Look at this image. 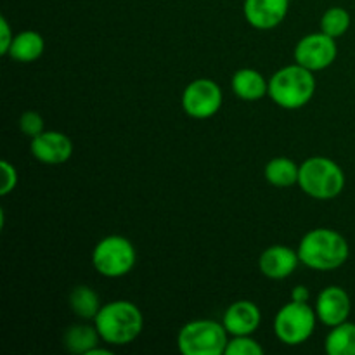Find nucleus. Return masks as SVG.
Here are the masks:
<instances>
[{"label":"nucleus","instance_id":"27","mask_svg":"<svg viewBox=\"0 0 355 355\" xmlns=\"http://www.w3.org/2000/svg\"><path fill=\"white\" fill-rule=\"evenodd\" d=\"M87 355H113V352H110L107 349H99V347H96V349L90 350Z\"/></svg>","mask_w":355,"mask_h":355},{"label":"nucleus","instance_id":"3","mask_svg":"<svg viewBox=\"0 0 355 355\" xmlns=\"http://www.w3.org/2000/svg\"><path fill=\"white\" fill-rule=\"evenodd\" d=\"M314 92V71L300 64L284 66L269 80V97L283 110H300L307 106Z\"/></svg>","mask_w":355,"mask_h":355},{"label":"nucleus","instance_id":"10","mask_svg":"<svg viewBox=\"0 0 355 355\" xmlns=\"http://www.w3.org/2000/svg\"><path fill=\"white\" fill-rule=\"evenodd\" d=\"M31 155L44 165H62L73 155V142L62 132L44 130L31 139Z\"/></svg>","mask_w":355,"mask_h":355},{"label":"nucleus","instance_id":"13","mask_svg":"<svg viewBox=\"0 0 355 355\" xmlns=\"http://www.w3.org/2000/svg\"><path fill=\"white\" fill-rule=\"evenodd\" d=\"M300 263L298 252L284 245H274L263 250L259 259V269L269 279H286Z\"/></svg>","mask_w":355,"mask_h":355},{"label":"nucleus","instance_id":"1","mask_svg":"<svg viewBox=\"0 0 355 355\" xmlns=\"http://www.w3.org/2000/svg\"><path fill=\"white\" fill-rule=\"evenodd\" d=\"M94 324L104 343L123 347L139 338L144 329V318L141 309L132 302L114 300L101 307Z\"/></svg>","mask_w":355,"mask_h":355},{"label":"nucleus","instance_id":"7","mask_svg":"<svg viewBox=\"0 0 355 355\" xmlns=\"http://www.w3.org/2000/svg\"><path fill=\"white\" fill-rule=\"evenodd\" d=\"M318 322L315 309L309 304L293 302L281 307L274 319V333L284 345L297 347L312 336Z\"/></svg>","mask_w":355,"mask_h":355},{"label":"nucleus","instance_id":"25","mask_svg":"<svg viewBox=\"0 0 355 355\" xmlns=\"http://www.w3.org/2000/svg\"><path fill=\"white\" fill-rule=\"evenodd\" d=\"M14 42V35L10 31L9 23H7L6 17H0V54L7 55L10 51V45Z\"/></svg>","mask_w":355,"mask_h":355},{"label":"nucleus","instance_id":"15","mask_svg":"<svg viewBox=\"0 0 355 355\" xmlns=\"http://www.w3.org/2000/svg\"><path fill=\"white\" fill-rule=\"evenodd\" d=\"M232 92L243 101H259L269 96V82L257 69L243 68L232 75Z\"/></svg>","mask_w":355,"mask_h":355},{"label":"nucleus","instance_id":"5","mask_svg":"<svg viewBox=\"0 0 355 355\" xmlns=\"http://www.w3.org/2000/svg\"><path fill=\"white\" fill-rule=\"evenodd\" d=\"M227 335L222 322L198 319L182 326L177 345L184 355H222L229 342Z\"/></svg>","mask_w":355,"mask_h":355},{"label":"nucleus","instance_id":"8","mask_svg":"<svg viewBox=\"0 0 355 355\" xmlns=\"http://www.w3.org/2000/svg\"><path fill=\"white\" fill-rule=\"evenodd\" d=\"M222 90L214 80L198 78L191 82L182 92V107L187 116L194 120H207L215 116L222 107Z\"/></svg>","mask_w":355,"mask_h":355},{"label":"nucleus","instance_id":"9","mask_svg":"<svg viewBox=\"0 0 355 355\" xmlns=\"http://www.w3.org/2000/svg\"><path fill=\"white\" fill-rule=\"evenodd\" d=\"M336 38L326 33H311L302 38L295 47V61L297 64L311 69V71H322L335 62L338 47Z\"/></svg>","mask_w":355,"mask_h":355},{"label":"nucleus","instance_id":"2","mask_svg":"<svg viewBox=\"0 0 355 355\" xmlns=\"http://www.w3.org/2000/svg\"><path fill=\"white\" fill-rule=\"evenodd\" d=\"M297 252L300 262L309 269L335 270L349 260L350 246L338 231L319 227L302 238Z\"/></svg>","mask_w":355,"mask_h":355},{"label":"nucleus","instance_id":"24","mask_svg":"<svg viewBox=\"0 0 355 355\" xmlns=\"http://www.w3.org/2000/svg\"><path fill=\"white\" fill-rule=\"evenodd\" d=\"M0 170H2V186H0V196H7L12 193L17 186V170L12 163L7 159L0 162Z\"/></svg>","mask_w":355,"mask_h":355},{"label":"nucleus","instance_id":"17","mask_svg":"<svg viewBox=\"0 0 355 355\" xmlns=\"http://www.w3.org/2000/svg\"><path fill=\"white\" fill-rule=\"evenodd\" d=\"M101 335L97 331L96 324H75L66 329L62 336V343L68 352L76 355H87L92 349L99 345Z\"/></svg>","mask_w":355,"mask_h":355},{"label":"nucleus","instance_id":"16","mask_svg":"<svg viewBox=\"0 0 355 355\" xmlns=\"http://www.w3.org/2000/svg\"><path fill=\"white\" fill-rule=\"evenodd\" d=\"M45 40L38 31L26 30L21 31L14 37L12 45H10L9 58L17 62H33L44 54Z\"/></svg>","mask_w":355,"mask_h":355},{"label":"nucleus","instance_id":"6","mask_svg":"<svg viewBox=\"0 0 355 355\" xmlns=\"http://www.w3.org/2000/svg\"><path fill=\"white\" fill-rule=\"evenodd\" d=\"M137 262V253L130 239L123 236H107L101 239L92 252V266L101 276L118 279L134 269Z\"/></svg>","mask_w":355,"mask_h":355},{"label":"nucleus","instance_id":"11","mask_svg":"<svg viewBox=\"0 0 355 355\" xmlns=\"http://www.w3.org/2000/svg\"><path fill=\"white\" fill-rule=\"evenodd\" d=\"M352 302L349 293L340 286H328L319 293L315 300V314L322 324L335 328L349 319Z\"/></svg>","mask_w":355,"mask_h":355},{"label":"nucleus","instance_id":"4","mask_svg":"<svg viewBox=\"0 0 355 355\" xmlns=\"http://www.w3.org/2000/svg\"><path fill=\"white\" fill-rule=\"evenodd\" d=\"M298 186L315 200H333L345 187V173L331 158L312 156L300 165Z\"/></svg>","mask_w":355,"mask_h":355},{"label":"nucleus","instance_id":"19","mask_svg":"<svg viewBox=\"0 0 355 355\" xmlns=\"http://www.w3.org/2000/svg\"><path fill=\"white\" fill-rule=\"evenodd\" d=\"M324 350L328 355H355V324L342 322L331 328L324 342Z\"/></svg>","mask_w":355,"mask_h":355},{"label":"nucleus","instance_id":"23","mask_svg":"<svg viewBox=\"0 0 355 355\" xmlns=\"http://www.w3.org/2000/svg\"><path fill=\"white\" fill-rule=\"evenodd\" d=\"M19 128L26 137H37L44 132V118L37 111H24L19 118Z\"/></svg>","mask_w":355,"mask_h":355},{"label":"nucleus","instance_id":"14","mask_svg":"<svg viewBox=\"0 0 355 355\" xmlns=\"http://www.w3.org/2000/svg\"><path fill=\"white\" fill-rule=\"evenodd\" d=\"M260 321H262V314L253 302L238 300L227 307L222 324L225 326L231 336H246L253 335L259 329Z\"/></svg>","mask_w":355,"mask_h":355},{"label":"nucleus","instance_id":"12","mask_svg":"<svg viewBox=\"0 0 355 355\" xmlns=\"http://www.w3.org/2000/svg\"><path fill=\"white\" fill-rule=\"evenodd\" d=\"M290 9V0H245L243 12L250 26L272 30L279 26Z\"/></svg>","mask_w":355,"mask_h":355},{"label":"nucleus","instance_id":"20","mask_svg":"<svg viewBox=\"0 0 355 355\" xmlns=\"http://www.w3.org/2000/svg\"><path fill=\"white\" fill-rule=\"evenodd\" d=\"M69 307L85 321H94L101 311L99 295L90 286H75L69 293Z\"/></svg>","mask_w":355,"mask_h":355},{"label":"nucleus","instance_id":"26","mask_svg":"<svg viewBox=\"0 0 355 355\" xmlns=\"http://www.w3.org/2000/svg\"><path fill=\"white\" fill-rule=\"evenodd\" d=\"M309 298H311V291L307 290L305 286H295L291 290V300L293 302H302V304H307Z\"/></svg>","mask_w":355,"mask_h":355},{"label":"nucleus","instance_id":"21","mask_svg":"<svg viewBox=\"0 0 355 355\" xmlns=\"http://www.w3.org/2000/svg\"><path fill=\"white\" fill-rule=\"evenodd\" d=\"M350 28V14L343 7H329L321 17V31L333 38L345 35Z\"/></svg>","mask_w":355,"mask_h":355},{"label":"nucleus","instance_id":"22","mask_svg":"<svg viewBox=\"0 0 355 355\" xmlns=\"http://www.w3.org/2000/svg\"><path fill=\"white\" fill-rule=\"evenodd\" d=\"M263 347L252 338V335L246 336H232L227 342L224 355H262Z\"/></svg>","mask_w":355,"mask_h":355},{"label":"nucleus","instance_id":"18","mask_svg":"<svg viewBox=\"0 0 355 355\" xmlns=\"http://www.w3.org/2000/svg\"><path fill=\"white\" fill-rule=\"evenodd\" d=\"M300 166L286 156L272 158L266 165V179L274 187H291L298 184Z\"/></svg>","mask_w":355,"mask_h":355}]
</instances>
